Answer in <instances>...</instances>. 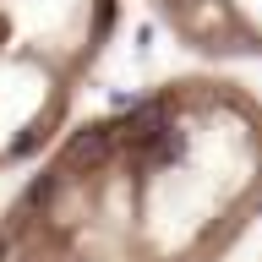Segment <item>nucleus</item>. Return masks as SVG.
Wrapping results in <instances>:
<instances>
[{
    "label": "nucleus",
    "mask_w": 262,
    "mask_h": 262,
    "mask_svg": "<svg viewBox=\"0 0 262 262\" xmlns=\"http://www.w3.org/2000/svg\"><path fill=\"white\" fill-rule=\"evenodd\" d=\"M262 224V93L180 71L71 120L0 202V262H229Z\"/></svg>",
    "instance_id": "f257e3e1"
},
{
    "label": "nucleus",
    "mask_w": 262,
    "mask_h": 262,
    "mask_svg": "<svg viewBox=\"0 0 262 262\" xmlns=\"http://www.w3.org/2000/svg\"><path fill=\"white\" fill-rule=\"evenodd\" d=\"M120 0H0V175L28 169L120 33Z\"/></svg>",
    "instance_id": "f03ea898"
},
{
    "label": "nucleus",
    "mask_w": 262,
    "mask_h": 262,
    "mask_svg": "<svg viewBox=\"0 0 262 262\" xmlns=\"http://www.w3.org/2000/svg\"><path fill=\"white\" fill-rule=\"evenodd\" d=\"M147 11L169 44L208 71L262 60V0H147Z\"/></svg>",
    "instance_id": "7ed1b4c3"
}]
</instances>
